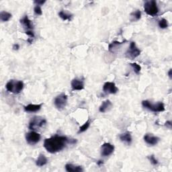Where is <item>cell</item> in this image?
<instances>
[{
    "label": "cell",
    "mask_w": 172,
    "mask_h": 172,
    "mask_svg": "<svg viewBox=\"0 0 172 172\" xmlns=\"http://www.w3.org/2000/svg\"><path fill=\"white\" fill-rule=\"evenodd\" d=\"M75 139H69L67 137L54 135L49 138H46L44 142V147L50 153H56L64 149L67 144H74Z\"/></svg>",
    "instance_id": "cell-1"
},
{
    "label": "cell",
    "mask_w": 172,
    "mask_h": 172,
    "mask_svg": "<svg viewBox=\"0 0 172 172\" xmlns=\"http://www.w3.org/2000/svg\"><path fill=\"white\" fill-rule=\"evenodd\" d=\"M6 88L10 93L18 94L22 91L24 88V83L22 81L12 79L7 83Z\"/></svg>",
    "instance_id": "cell-2"
},
{
    "label": "cell",
    "mask_w": 172,
    "mask_h": 172,
    "mask_svg": "<svg viewBox=\"0 0 172 172\" xmlns=\"http://www.w3.org/2000/svg\"><path fill=\"white\" fill-rule=\"evenodd\" d=\"M144 10L145 12L148 15L151 16H155L159 13V8L157 6V2L155 0L151 1H147L144 4Z\"/></svg>",
    "instance_id": "cell-3"
},
{
    "label": "cell",
    "mask_w": 172,
    "mask_h": 172,
    "mask_svg": "<svg viewBox=\"0 0 172 172\" xmlns=\"http://www.w3.org/2000/svg\"><path fill=\"white\" fill-rule=\"evenodd\" d=\"M142 105L145 108L148 109L153 112H161L165 111V106L163 102H158V103L153 104L151 102L148 100H143L142 102Z\"/></svg>",
    "instance_id": "cell-4"
},
{
    "label": "cell",
    "mask_w": 172,
    "mask_h": 172,
    "mask_svg": "<svg viewBox=\"0 0 172 172\" xmlns=\"http://www.w3.org/2000/svg\"><path fill=\"white\" fill-rule=\"evenodd\" d=\"M46 124V120L41 116H34L29 122V129L35 130L43 127Z\"/></svg>",
    "instance_id": "cell-5"
},
{
    "label": "cell",
    "mask_w": 172,
    "mask_h": 172,
    "mask_svg": "<svg viewBox=\"0 0 172 172\" xmlns=\"http://www.w3.org/2000/svg\"><path fill=\"white\" fill-rule=\"evenodd\" d=\"M141 54V50L138 49L134 42H131L129 48L126 52V57L131 60L134 59Z\"/></svg>",
    "instance_id": "cell-6"
},
{
    "label": "cell",
    "mask_w": 172,
    "mask_h": 172,
    "mask_svg": "<svg viewBox=\"0 0 172 172\" xmlns=\"http://www.w3.org/2000/svg\"><path fill=\"white\" fill-rule=\"evenodd\" d=\"M67 103V96L65 94H61L58 95L54 100V104L55 107L61 110L65 108Z\"/></svg>",
    "instance_id": "cell-7"
},
{
    "label": "cell",
    "mask_w": 172,
    "mask_h": 172,
    "mask_svg": "<svg viewBox=\"0 0 172 172\" xmlns=\"http://www.w3.org/2000/svg\"><path fill=\"white\" fill-rule=\"evenodd\" d=\"M26 140L28 144L30 145H34L40 141L41 138V134L34 131H31L26 134Z\"/></svg>",
    "instance_id": "cell-8"
},
{
    "label": "cell",
    "mask_w": 172,
    "mask_h": 172,
    "mask_svg": "<svg viewBox=\"0 0 172 172\" xmlns=\"http://www.w3.org/2000/svg\"><path fill=\"white\" fill-rule=\"evenodd\" d=\"M101 155L103 157H108L112 155L114 151V146L109 143L105 142L101 146Z\"/></svg>",
    "instance_id": "cell-9"
},
{
    "label": "cell",
    "mask_w": 172,
    "mask_h": 172,
    "mask_svg": "<svg viewBox=\"0 0 172 172\" xmlns=\"http://www.w3.org/2000/svg\"><path fill=\"white\" fill-rule=\"evenodd\" d=\"M103 91L106 94H115L118 91V89L114 83L106 82L103 86Z\"/></svg>",
    "instance_id": "cell-10"
},
{
    "label": "cell",
    "mask_w": 172,
    "mask_h": 172,
    "mask_svg": "<svg viewBox=\"0 0 172 172\" xmlns=\"http://www.w3.org/2000/svg\"><path fill=\"white\" fill-rule=\"evenodd\" d=\"M159 140L160 138L159 137L154 136L152 134H146L144 136L145 142L147 144L151 146L156 145L159 142Z\"/></svg>",
    "instance_id": "cell-11"
},
{
    "label": "cell",
    "mask_w": 172,
    "mask_h": 172,
    "mask_svg": "<svg viewBox=\"0 0 172 172\" xmlns=\"http://www.w3.org/2000/svg\"><path fill=\"white\" fill-rule=\"evenodd\" d=\"M71 85L73 90H82L84 89V80L78 78L74 79L72 80Z\"/></svg>",
    "instance_id": "cell-12"
},
{
    "label": "cell",
    "mask_w": 172,
    "mask_h": 172,
    "mask_svg": "<svg viewBox=\"0 0 172 172\" xmlns=\"http://www.w3.org/2000/svg\"><path fill=\"white\" fill-rule=\"evenodd\" d=\"M20 23L23 26L26 31H30L34 29V25H33L32 22L29 19L28 16H25L20 20Z\"/></svg>",
    "instance_id": "cell-13"
},
{
    "label": "cell",
    "mask_w": 172,
    "mask_h": 172,
    "mask_svg": "<svg viewBox=\"0 0 172 172\" xmlns=\"http://www.w3.org/2000/svg\"><path fill=\"white\" fill-rule=\"evenodd\" d=\"M119 138L120 141L124 142V143L126 144L127 145H130L131 144L132 141H133L131 134L129 132H126V133L120 134Z\"/></svg>",
    "instance_id": "cell-14"
},
{
    "label": "cell",
    "mask_w": 172,
    "mask_h": 172,
    "mask_svg": "<svg viewBox=\"0 0 172 172\" xmlns=\"http://www.w3.org/2000/svg\"><path fill=\"white\" fill-rule=\"evenodd\" d=\"M112 107V102L110 101L109 100H106L102 102V104L99 108V111L102 113H104L106 112H107L110 110Z\"/></svg>",
    "instance_id": "cell-15"
},
{
    "label": "cell",
    "mask_w": 172,
    "mask_h": 172,
    "mask_svg": "<svg viewBox=\"0 0 172 172\" xmlns=\"http://www.w3.org/2000/svg\"><path fill=\"white\" fill-rule=\"evenodd\" d=\"M42 104H28L26 106L24 107V110L28 112H36L39 111L42 108Z\"/></svg>",
    "instance_id": "cell-16"
},
{
    "label": "cell",
    "mask_w": 172,
    "mask_h": 172,
    "mask_svg": "<svg viewBox=\"0 0 172 172\" xmlns=\"http://www.w3.org/2000/svg\"><path fill=\"white\" fill-rule=\"evenodd\" d=\"M65 170L68 172H81L83 171L81 166H75V165L70 164V163L66 164Z\"/></svg>",
    "instance_id": "cell-17"
},
{
    "label": "cell",
    "mask_w": 172,
    "mask_h": 172,
    "mask_svg": "<svg viewBox=\"0 0 172 172\" xmlns=\"http://www.w3.org/2000/svg\"><path fill=\"white\" fill-rule=\"evenodd\" d=\"M48 162V159L46 157V156L43 154H40L37 160L36 161V165L38 167H42Z\"/></svg>",
    "instance_id": "cell-18"
},
{
    "label": "cell",
    "mask_w": 172,
    "mask_h": 172,
    "mask_svg": "<svg viewBox=\"0 0 172 172\" xmlns=\"http://www.w3.org/2000/svg\"><path fill=\"white\" fill-rule=\"evenodd\" d=\"M58 16L63 20H69L70 21L73 17V14L71 13H69L66 11L61 10V12H58Z\"/></svg>",
    "instance_id": "cell-19"
},
{
    "label": "cell",
    "mask_w": 172,
    "mask_h": 172,
    "mask_svg": "<svg viewBox=\"0 0 172 172\" xmlns=\"http://www.w3.org/2000/svg\"><path fill=\"white\" fill-rule=\"evenodd\" d=\"M12 14L8 12H5V11H2L0 13V19L2 22H8L10 20V18H12Z\"/></svg>",
    "instance_id": "cell-20"
},
{
    "label": "cell",
    "mask_w": 172,
    "mask_h": 172,
    "mask_svg": "<svg viewBox=\"0 0 172 172\" xmlns=\"http://www.w3.org/2000/svg\"><path fill=\"white\" fill-rule=\"evenodd\" d=\"M90 123H91L90 120L88 119V120H87V121H86V122L85 124H83V125L79 128V131H78V133L80 134V133H83V132L86 131L87 129H88V128L90 127Z\"/></svg>",
    "instance_id": "cell-21"
},
{
    "label": "cell",
    "mask_w": 172,
    "mask_h": 172,
    "mask_svg": "<svg viewBox=\"0 0 172 172\" xmlns=\"http://www.w3.org/2000/svg\"><path fill=\"white\" fill-rule=\"evenodd\" d=\"M124 42H118V41H114V42H112L110 45H109V46H108V49L110 51V52L113 53L114 51V49H116V48L117 46H119L120 45H122V44L124 43Z\"/></svg>",
    "instance_id": "cell-22"
},
{
    "label": "cell",
    "mask_w": 172,
    "mask_h": 172,
    "mask_svg": "<svg viewBox=\"0 0 172 172\" xmlns=\"http://www.w3.org/2000/svg\"><path fill=\"white\" fill-rule=\"evenodd\" d=\"M158 25L159 28L162 29H166L169 26V24H168L167 20L166 19H165V18H162V20H160L159 21Z\"/></svg>",
    "instance_id": "cell-23"
},
{
    "label": "cell",
    "mask_w": 172,
    "mask_h": 172,
    "mask_svg": "<svg viewBox=\"0 0 172 172\" xmlns=\"http://www.w3.org/2000/svg\"><path fill=\"white\" fill-rule=\"evenodd\" d=\"M131 16L133 18L134 20H139L141 18V12L140 10H137L131 14Z\"/></svg>",
    "instance_id": "cell-24"
},
{
    "label": "cell",
    "mask_w": 172,
    "mask_h": 172,
    "mask_svg": "<svg viewBox=\"0 0 172 172\" xmlns=\"http://www.w3.org/2000/svg\"><path fill=\"white\" fill-rule=\"evenodd\" d=\"M130 65L132 67H133L135 74H140L141 70V67L139 65L134 63H130Z\"/></svg>",
    "instance_id": "cell-25"
},
{
    "label": "cell",
    "mask_w": 172,
    "mask_h": 172,
    "mask_svg": "<svg viewBox=\"0 0 172 172\" xmlns=\"http://www.w3.org/2000/svg\"><path fill=\"white\" fill-rule=\"evenodd\" d=\"M34 13L36 14H37V15L41 16L42 14V11L41 6L36 5V6L34 7Z\"/></svg>",
    "instance_id": "cell-26"
},
{
    "label": "cell",
    "mask_w": 172,
    "mask_h": 172,
    "mask_svg": "<svg viewBox=\"0 0 172 172\" xmlns=\"http://www.w3.org/2000/svg\"><path fill=\"white\" fill-rule=\"evenodd\" d=\"M149 159L150 162H151V163L153 165V166H156V165L158 164V161H157V159H156V158L155 157V156L152 155H150L149 156Z\"/></svg>",
    "instance_id": "cell-27"
},
{
    "label": "cell",
    "mask_w": 172,
    "mask_h": 172,
    "mask_svg": "<svg viewBox=\"0 0 172 172\" xmlns=\"http://www.w3.org/2000/svg\"><path fill=\"white\" fill-rule=\"evenodd\" d=\"M26 34L28 36H30V38L32 39L33 38H34V32H33V30H30V31H26Z\"/></svg>",
    "instance_id": "cell-28"
},
{
    "label": "cell",
    "mask_w": 172,
    "mask_h": 172,
    "mask_svg": "<svg viewBox=\"0 0 172 172\" xmlns=\"http://www.w3.org/2000/svg\"><path fill=\"white\" fill-rule=\"evenodd\" d=\"M45 2H46V0H36V1L34 2L35 4L37 6H42Z\"/></svg>",
    "instance_id": "cell-29"
},
{
    "label": "cell",
    "mask_w": 172,
    "mask_h": 172,
    "mask_svg": "<svg viewBox=\"0 0 172 172\" xmlns=\"http://www.w3.org/2000/svg\"><path fill=\"white\" fill-rule=\"evenodd\" d=\"M165 125H166L167 127L169 128V129H171V126H172V124H171V121H167L166 122V124H165Z\"/></svg>",
    "instance_id": "cell-30"
},
{
    "label": "cell",
    "mask_w": 172,
    "mask_h": 172,
    "mask_svg": "<svg viewBox=\"0 0 172 172\" xmlns=\"http://www.w3.org/2000/svg\"><path fill=\"white\" fill-rule=\"evenodd\" d=\"M13 49L14 50H18V49H20V45H18V44H14V45H13Z\"/></svg>",
    "instance_id": "cell-31"
},
{
    "label": "cell",
    "mask_w": 172,
    "mask_h": 172,
    "mask_svg": "<svg viewBox=\"0 0 172 172\" xmlns=\"http://www.w3.org/2000/svg\"><path fill=\"white\" fill-rule=\"evenodd\" d=\"M171 71H172V70H171V69H170L169 72H168V75H169L170 79H171Z\"/></svg>",
    "instance_id": "cell-32"
},
{
    "label": "cell",
    "mask_w": 172,
    "mask_h": 172,
    "mask_svg": "<svg viewBox=\"0 0 172 172\" xmlns=\"http://www.w3.org/2000/svg\"><path fill=\"white\" fill-rule=\"evenodd\" d=\"M102 163H103V162H102V161H99V162L98 163V165H100V164H102Z\"/></svg>",
    "instance_id": "cell-33"
}]
</instances>
